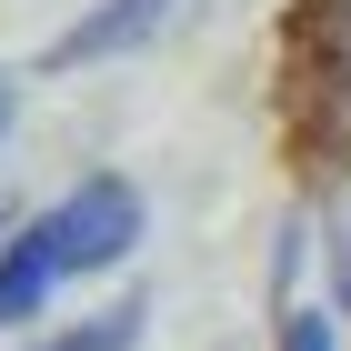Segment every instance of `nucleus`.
<instances>
[{
	"instance_id": "nucleus-1",
	"label": "nucleus",
	"mask_w": 351,
	"mask_h": 351,
	"mask_svg": "<svg viewBox=\"0 0 351 351\" xmlns=\"http://www.w3.org/2000/svg\"><path fill=\"white\" fill-rule=\"evenodd\" d=\"M281 121L301 171H351V0H291L281 21Z\"/></svg>"
},
{
	"instance_id": "nucleus-2",
	"label": "nucleus",
	"mask_w": 351,
	"mask_h": 351,
	"mask_svg": "<svg viewBox=\"0 0 351 351\" xmlns=\"http://www.w3.org/2000/svg\"><path fill=\"white\" fill-rule=\"evenodd\" d=\"M51 231H60V271L81 281V271H121L141 241V191L121 171H90L81 191H60L51 201Z\"/></svg>"
},
{
	"instance_id": "nucleus-3",
	"label": "nucleus",
	"mask_w": 351,
	"mask_h": 351,
	"mask_svg": "<svg viewBox=\"0 0 351 351\" xmlns=\"http://www.w3.org/2000/svg\"><path fill=\"white\" fill-rule=\"evenodd\" d=\"M60 281H71V271H60V231H51V211H30L21 231H10V251H0V331H30L51 311Z\"/></svg>"
},
{
	"instance_id": "nucleus-4",
	"label": "nucleus",
	"mask_w": 351,
	"mask_h": 351,
	"mask_svg": "<svg viewBox=\"0 0 351 351\" xmlns=\"http://www.w3.org/2000/svg\"><path fill=\"white\" fill-rule=\"evenodd\" d=\"M171 21V0H90L81 21L51 40V71H81V60H121V51H141L151 30Z\"/></svg>"
},
{
	"instance_id": "nucleus-5",
	"label": "nucleus",
	"mask_w": 351,
	"mask_h": 351,
	"mask_svg": "<svg viewBox=\"0 0 351 351\" xmlns=\"http://www.w3.org/2000/svg\"><path fill=\"white\" fill-rule=\"evenodd\" d=\"M141 322H151V301H121V311H101V322H81V331H60V341H40V351H131Z\"/></svg>"
},
{
	"instance_id": "nucleus-6",
	"label": "nucleus",
	"mask_w": 351,
	"mask_h": 351,
	"mask_svg": "<svg viewBox=\"0 0 351 351\" xmlns=\"http://www.w3.org/2000/svg\"><path fill=\"white\" fill-rule=\"evenodd\" d=\"M271 351H341V341H331L322 301H281V311H271Z\"/></svg>"
},
{
	"instance_id": "nucleus-7",
	"label": "nucleus",
	"mask_w": 351,
	"mask_h": 351,
	"mask_svg": "<svg viewBox=\"0 0 351 351\" xmlns=\"http://www.w3.org/2000/svg\"><path fill=\"white\" fill-rule=\"evenodd\" d=\"M331 301H341V311H351V201H341V211H331Z\"/></svg>"
},
{
	"instance_id": "nucleus-8",
	"label": "nucleus",
	"mask_w": 351,
	"mask_h": 351,
	"mask_svg": "<svg viewBox=\"0 0 351 351\" xmlns=\"http://www.w3.org/2000/svg\"><path fill=\"white\" fill-rule=\"evenodd\" d=\"M10 121H21V81L0 71V141H10Z\"/></svg>"
},
{
	"instance_id": "nucleus-9",
	"label": "nucleus",
	"mask_w": 351,
	"mask_h": 351,
	"mask_svg": "<svg viewBox=\"0 0 351 351\" xmlns=\"http://www.w3.org/2000/svg\"><path fill=\"white\" fill-rule=\"evenodd\" d=\"M21 221H30V211H10V201H0V251H10V231H21Z\"/></svg>"
}]
</instances>
